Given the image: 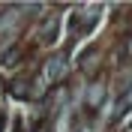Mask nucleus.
I'll return each instance as SVG.
<instances>
[{"mask_svg": "<svg viewBox=\"0 0 132 132\" xmlns=\"http://www.w3.org/2000/svg\"><path fill=\"white\" fill-rule=\"evenodd\" d=\"M42 42H51L54 36H57V15H48L45 18V24H42Z\"/></svg>", "mask_w": 132, "mask_h": 132, "instance_id": "f03ea898", "label": "nucleus"}, {"mask_svg": "<svg viewBox=\"0 0 132 132\" xmlns=\"http://www.w3.org/2000/svg\"><path fill=\"white\" fill-rule=\"evenodd\" d=\"M63 72H66V63H63V57H51L48 63H45V78H48V81H60V78H63Z\"/></svg>", "mask_w": 132, "mask_h": 132, "instance_id": "f257e3e1", "label": "nucleus"}, {"mask_svg": "<svg viewBox=\"0 0 132 132\" xmlns=\"http://www.w3.org/2000/svg\"><path fill=\"white\" fill-rule=\"evenodd\" d=\"M102 96H105V87L96 81V84L90 87V93H87V105H90V108H96L99 102H102Z\"/></svg>", "mask_w": 132, "mask_h": 132, "instance_id": "7ed1b4c3", "label": "nucleus"}]
</instances>
